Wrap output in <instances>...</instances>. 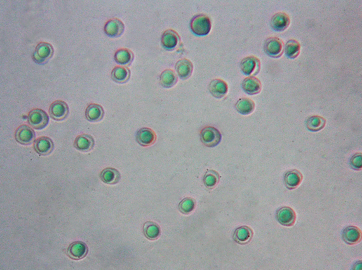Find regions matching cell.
<instances>
[{"label":"cell","instance_id":"obj_16","mask_svg":"<svg viewBox=\"0 0 362 270\" xmlns=\"http://www.w3.org/2000/svg\"><path fill=\"white\" fill-rule=\"evenodd\" d=\"M209 90L213 97L221 99L227 94L228 86L227 83L221 79H214L211 81L209 85Z\"/></svg>","mask_w":362,"mask_h":270},{"label":"cell","instance_id":"obj_8","mask_svg":"<svg viewBox=\"0 0 362 270\" xmlns=\"http://www.w3.org/2000/svg\"><path fill=\"white\" fill-rule=\"evenodd\" d=\"M69 107L61 100L54 101L50 106L49 112L50 117L58 121L65 119L69 114Z\"/></svg>","mask_w":362,"mask_h":270},{"label":"cell","instance_id":"obj_33","mask_svg":"<svg viewBox=\"0 0 362 270\" xmlns=\"http://www.w3.org/2000/svg\"><path fill=\"white\" fill-rule=\"evenodd\" d=\"M196 202L194 199L186 197L180 202L179 204V211L184 215H189L195 209Z\"/></svg>","mask_w":362,"mask_h":270},{"label":"cell","instance_id":"obj_26","mask_svg":"<svg viewBox=\"0 0 362 270\" xmlns=\"http://www.w3.org/2000/svg\"><path fill=\"white\" fill-rule=\"evenodd\" d=\"M235 108L239 113L247 116L253 113L255 109L256 105L252 99L242 97L237 101Z\"/></svg>","mask_w":362,"mask_h":270},{"label":"cell","instance_id":"obj_32","mask_svg":"<svg viewBox=\"0 0 362 270\" xmlns=\"http://www.w3.org/2000/svg\"><path fill=\"white\" fill-rule=\"evenodd\" d=\"M220 175L216 171H207L203 178V183L209 189H213L216 187L220 181Z\"/></svg>","mask_w":362,"mask_h":270},{"label":"cell","instance_id":"obj_21","mask_svg":"<svg viewBox=\"0 0 362 270\" xmlns=\"http://www.w3.org/2000/svg\"><path fill=\"white\" fill-rule=\"evenodd\" d=\"M175 69L181 80H186L193 74L194 66L189 60L182 59L176 63Z\"/></svg>","mask_w":362,"mask_h":270},{"label":"cell","instance_id":"obj_2","mask_svg":"<svg viewBox=\"0 0 362 270\" xmlns=\"http://www.w3.org/2000/svg\"><path fill=\"white\" fill-rule=\"evenodd\" d=\"M54 52L53 47L50 44L41 42L33 53L32 59L38 64H45L53 57Z\"/></svg>","mask_w":362,"mask_h":270},{"label":"cell","instance_id":"obj_22","mask_svg":"<svg viewBox=\"0 0 362 270\" xmlns=\"http://www.w3.org/2000/svg\"><path fill=\"white\" fill-rule=\"evenodd\" d=\"M303 179V175L299 171L297 170L289 171L284 177L285 186L290 190L296 189L302 182Z\"/></svg>","mask_w":362,"mask_h":270},{"label":"cell","instance_id":"obj_23","mask_svg":"<svg viewBox=\"0 0 362 270\" xmlns=\"http://www.w3.org/2000/svg\"><path fill=\"white\" fill-rule=\"evenodd\" d=\"M86 118L90 122H96L102 120L105 111L102 106L96 104H90L86 110Z\"/></svg>","mask_w":362,"mask_h":270},{"label":"cell","instance_id":"obj_34","mask_svg":"<svg viewBox=\"0 0 362 270\" xmlns=\"http://www.w3.org/2000/svg\"><path fill=\"white\" fill-rule=\"evenodd\" d=\"M349 164L353 170L357 171H361L362 168V153H357L351 157Z\"/></svg>","mask_w":362,"mask_h":270},{"label":"cell","instance_id":"obj_25","mask_svg":"<svg viewBox=\"0 0 362 270\" xmlns=\"http://www.w3.org/2000/svg\"><path fill=\"white\" fill-rule=\"evenodd\" d=\"M100 178L104 183L114 185L120 181L121 176L120 172L114 168H106L101 172Z\"/></svg>","mask_w":362,"mask_h":270},{"label":"cell","instance_id":"obj_19","mask_svg":"<svg viewBox=\"0 0 362 270\" xmlns=\"http://www.w3.org/2000/svg\"><path fill=\"white\" fill-rule=\"evenodd\" d=\"M254 231L251 227L247 226H242L235 230L233 238L237 243L245 245L252 241Z\"/></svg>","mask_w":362,"mask_h":270},{"label":"cell","instance_id":"obj_4","mask_svg":"<svg viewBox=\"0 0 362 270\" xmlns=\"http://www.w3.org/2000/svg\"><path fill=\"white\" fill-rule=\"evenodd\" d=\"M29 125L36 130L46 128L49 122V116L46 112L41 109H33L28 114Z\"/></svg>","mask_w":362,"mask_h":270},{"label":"cell","instance_id":"obj_13","mask_svg":"<svg viewBox=\"0 0 362 270\" xmlns=\"http://www.w3.org/2000/svg\"><path fill=\"white\" fill-rule=\"evenodd\" d=\"M342 237L347 244L350 245H356L362 241V231L357 226H348L343 229Z\"/></svg>","mask_w":362,"mask_h":270},{"label":"cell","instance_id":"obj_31","mask_svg":"<svg viewBox=\"0 0 362 270\" xmlns=\"http://www.w3.org/2000/svg\"><path fill=\"white\" fill-rule=\"evenodd\" d=\"M326 121L319 116H313L309 117L306 122L308 129L312 132H318L325 126Z\"/></svg>","mask_w":362,"mask_h":270},{"label":"cell","instance_id":"obj_6","mask_svg":"<svg viewBox=\"0 0 362 270\" xmlns=\"http://www.w3.org/2000/svg\"><path fill=\"white\" fill-rule=\"evenodd\" d=\"M240 69L243 74L254 77L259 73L261 69V63L255 56H248L241 60Z\"/></svg>","mask_w":362,"mask_h":270},{"label":"cell","instance_id":"obj_15","mask_svg":"<svg viewBox=\"0 0 362 270\" xmlns=\"http://www.w3.org/2000/svg\"><path fill=\"white\" fill-rule=\"evenodd\" d=\"M289 16L284 12H279L271 18L270 26L272 29L278 32L284 31L290 26Z\"/></svg>","mask_w":362,"mask_h":270},{"label":"cell","instance_id":"obj_7","mask_svg":"<svg viewBox=\"0 0 362 270\" xmlns=\"http://www.w3.org/2000/svg\"><path fill=\"white\" fill-rule=\"evenodd\" d=\"M276 218L282 226L292 227L296 223L297 214L291 207H282L277 210Z\"/></svg>","mask_w":362,"mask_h":270},{"label":"cell","instance_id":"obj_5","mask_svg":"<svg viewBox=\"0 0 362 270\" xmlns=\"http://www.w3.org/2000/svg\"><path fill=\"white\" fill-rule=\"evenodd\" d=\"M264 49L269 57L279 58L284 51V44L282 41L276 37H270L264 43Z\"/></svg>","mask_w":362,"mask_h":270},{"label":"cell","instance_id":"obj_9","mask_svg":"<svg viewBox=\"0 0 362 270\" xmlns=\"http://www.w3.org/2000/svg\"><path fill=\"white\" fill-rule=\"evenodd\" d=\"M136 139L139 144L144 147H150L156 141L157 136L155 132L150 128H143L136 134Z\"/></svg>","mask_w":362,"mask_h":270},{"label":"cell","instance_id":"obj_20","mask_svg":"<svg viewBox=\"0 0 362 270\" xmlns=\"http://www.w3.org/2000/svg\"><path fill=\"white\" fill-rule=\"evenodd\" d=\"M54 148V143L50 138L42 136L37 138L34 142V149L40 155L49 154Z\"/></svg>","mask_w":362,"mask_h":270},{"label":"cell","instance_id":"obj_11","mask_svg":"<svg viewBox=\"0 0 362 270\" xmlns=\"http://www.w3.org/2000/svg\"><path fill=\"white\" fill-rule=\"evenodd\" d=\"M181 41L178 33L174 30H166L162 36L161 44L166 50L172 51L177 47Z\"/></svg>","mask_w":362,"mask_h":270},{"label":"cell","instance_id":"obj_17","mask_svg":"<svg viewBox=\"0 0 362 270\" xmlns=\"http://www.w3.org/2000/svg\"><path fill=\"white\" fill-rule=\"evenodd\" d=\"M95 140L91 135L82 134L78 136L74 142V147L78 150L87 152L94 147Z\"/></svg>","mask_w":362,"mask_h":270},{"label":"cell","instance_id":"obj_10","mask_svg":"<svg viewBox=\"0 0 362 270\" xmlns=\"http://www.w3.org/2000/svg\"><path fill=\"white\" fill-rule=\"evenodd\" d=\"M15 137L18 143L23 145H29L35 141L36 133L28 126L22 125L16 130Z\"/></svg>","mask_w":362,"mask_h":270},{"label":"cell","instance_id":"obj_30","mask_svg":"<svg viewBox=\"0 0 362 270\" xmlns=\"http://www.w3.org/2000/svg\"><path fill=\"white\" fill-rule=\"evenodd\" d=\"M285 53L288 58L295 59L300 53L301 45L296 40L288 41L284 46Z\"/></svg>","mask_w":362,"mask_h":270},{"label":"cell","instance_id":"obj_3","mask_svg":"<svg viewBox=\"0 0 362 270\" xmlns=\"http://www.w3.org/2000/svg\"><path fill=\"white\" fill-rule=\"evenodd\" d=\"M222 135L216 128L206 127L200 132V140L202 143L208 148H214L222 141Z\"/></svg>","mask_w":362,"mask_h":270},{"label":"cell","instance_id":"obj_29","mask_svg":"<svg viewBox=\"0 0 362 270\" xmlns=\"http://www.w3.org/2000/svg\"><path fill=\"white\" fill-rule=\"evenodd\" d=\"M143 231L145 237L150 240L157 239L161 234L159 225L153 222H147L144 223Z\"/></svg>","mask_w":362,"mask_h":270},{"label":"cell","instance_id":"obj_18","mask_svg":"<svg viewBox=\"0 0 362 270\" xmlns=\"http://www.w3.org/2000/svg\"><path fill=\"white\" fill-rule=\"evenodd\" d=\"M242 88L246 94L254 95L261 92L262 84L256 77L250 76L244 79Z\"/></svg>","mask_w":362,"mask_h":270},{"label":"cell","instance_id":"obj_35","mask_svg":"<svg viewBox=\"0 0 362 270\" xmlns=\"http://www.w3.org/2000/svg\"><path fill=\"white\" fill-rule=\"evenodd\" d=\"M353 270H359L362 269V262L361 261L355 263L353 266Z\"/></svg>","mask_w":362,"mask_h":270},{"label":"cell","instance_id":"obj_27","mask_svg":"<svg viewBox=\"0 0 362 270\" xmlns=\"http://www.w3.org/2000/svg\"><path fill=\"white\" fill-rule=\"evenodd\" d=\"M178 81V76L172 69L164 71L160 76V85L165 88H171L175 86Z\"/></svg>","mask_w":362,"mask_h":270},{"label":"cell","instance_id":"obj_1","mask_svg":"<svg viewBox=\"0 0 362 270\" xmlns=\"http://www.w3.org/2000/svg\"><path fill=\"white\" fill-rule=\"evenodd\" d=\"M190 29L195 35L205 37L209 35L212 28L210 18L205 14H199L191 19Z\"/></svg>","mask_w":362,"mask_h":270},{"label":"cell","instance_id":"obj_28","mask_svg":"<svg viewBox=\"0 0 362 270\" xmlns=\"http://www.w3.org/2000/svg\"><path fill=\"white\" fill-rule=\"evenodd\" d=\"M114 59L120 65H130L134 59V54L129 49L120 48L116 51Z\"/></svg>","mask_w":362,"mask_h":270},{"label":"cell","instance_id":"obj_12","mask_svg":"<svg viewBox=\"0 0 362 270\" xmlns=\"http://www.w3.org/2000/svg\"><path fill=\"white\" fill-rule=\"evenodd\" d=\"M104 30L108 37L118 38L122 36L124 33L125 30V25L120 19L112 18L106 22Z\"/></svg>","mask_w":362,"mask_h":270},{"label":"cell","instance_id":"obj_14","mask_svg":"<svg viewBox=\"0 0 362 270\" xmlns=\"http://www.w3.org/2000/svg\"><path fill=\"white\" fill-rule=\"evenodd\" d=\"M88 253V247L82 241L72 243L68 247L67 255L74 260H80L85 257Z\"/></svg>","mask_w":362,"mask_h":270},{"label":"cell","instance_id":"obj_24","mask_svg":"<svg viewBox=\"0 0 362 270\" xmlns=\"http://www.w3.org/2000/svg\"><path fill=\"white\" fill-rule=\"evenodd\" d=\"M131 75V71L128 67L116 66L112 71L111 77L113 81L118 84H124L129 81Z\"/></svg>","mask_w":362,"mask_h":270}]
</instances>
